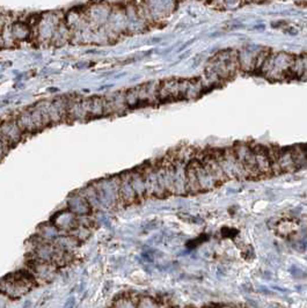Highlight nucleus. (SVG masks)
I'll return each instance as SVG.
<instances>
[{"mask_svg":"<svg viewBox=\"0 0 307 308\" xmlns=\"http://www.w3.org/2000/svg\"><path fill=\"white\" fill-rule=\"evenodd\" d=\"M158 308H252L246 306L244 303H232V302H214L204 303V305H181L175 302L168 297H161L159 295Z\"/></svg>","mask_w":307,"mask_h":308,"instance_id":"obj_1","label":"nucleus"},{"mask_svg":"<svg viewBox=\"0 0 307 308\" xmlns=\"http://www.w3.org/2000/svg\"><path fill=\"white\" fill-rule=\"evenodd\" d=\"M73 306H75V298L71 297L67 299L66 302H65L64 308H73Z\"/></svg>","mask_w":307,"mask_h":308,"instance_id":"obj_2","label":"nucleus"}]
</instances>
